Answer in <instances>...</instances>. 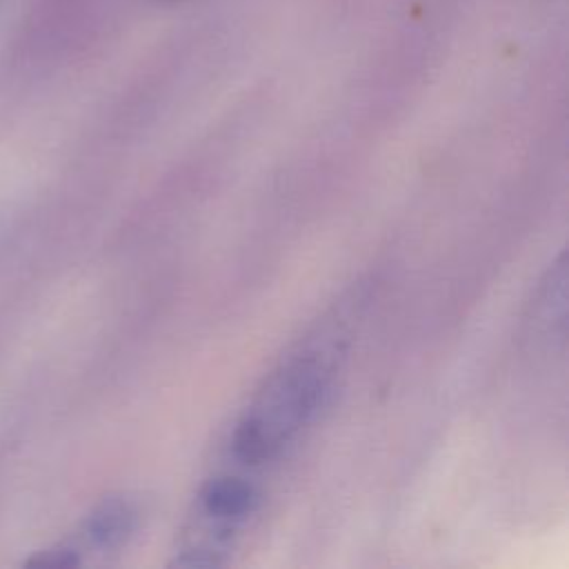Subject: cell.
<instances>
[{
  "label": "cell",
  "instance_id": "6da1fadb",
  "mask_svg": "<svg viewBox=\"0 0 569 569\" xmlns=\"http://www.w3.org/2000/svg\"><path fill=\"white\" fill-rule=\"evenodd\" d=\"M327 373L325 360L316 353L296 356L278 369L238 422L231 440L233 456L247 465L273 458L322 405Z\"/></svg>",
  "mask_w": 569,
  "mask_h": 569
},
{
  "label": "cell",
  "instance_id": "7a4b0ae2",
  "mask_svg": "<svg viewBox=\"0 0 569 569\" xmlns=\"http://www.w3.org/2000/svg\"><path fill=\"white\" fill-rule=\"evenodd\" d=\"M136 520V509L127 500L109 498L87 516L84 536L96 547H118L133 533Z\"/></svg>",
  "mask_w": 569,
  "mask_h": 569
},
{
  "label": "cell",
  "instance_id": "3957f363",
  "mask_svg": "<svg viewBox=\"0 0 569 569\" xmlns=\"http://www.w3.org/2000/svg\"><path fill=\"white\" fill-rule=\"evenodd\" d=\"M202 509L220 520H240L256 509V489L240 478H216L202 489Z\"/></svg>",
  "mask_w": 569,
  "mask_h": 569
},
{
  "label": "cell",
  "instance_id": "277c9868",
  "mask_svg": "<svg viewBox=\"0 0 569 569\" xmlns=\"http://www.w3.org/2000/svg\"><path fill=\"white\" fill-rule=\"evenodd\" d=\"M27 565H38V567H73L80 565V551L69 547V545H56L51 549L38 551L27 560Z\"/></svg>",
  "mask_w": 569,
  "mask_h": 569
},
{
  "label": "cell",
  "instance_id": "5b68a950",
  "mask_svg": "<svg viewBox=\"0 0 569 569\" xmlns=\"http://www.w3.org/2000/svg\"><path fill=\"white\" fill-rule=\"evenodd\" d=\"M162 2H176V0H162Z\"/></svg>",
  "mask_w": 569,
  "mask_h": 569
},
{
  "label": "cell",
  "instance_id": "8992f818",
  "mask_svg": "<svg viewBox=\"0 0 569 569\" xmlns=\"http://www.w3.org/2000/svg\"><path fill=\"white\" fill-rule=\"evenodd\" d=\"M2 2H4V0H0V4H2Z\"/></svg>",
  "mask_w": 569,
  "mask_h": 569
}]
</instances>
